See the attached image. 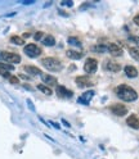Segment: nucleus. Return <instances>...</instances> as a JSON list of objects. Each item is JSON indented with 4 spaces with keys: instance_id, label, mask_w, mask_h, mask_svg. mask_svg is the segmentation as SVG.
Wrapping results in <instances>:
<instances>
[{
    "instance_id": "f257e3e1",
    "label": "nucleus",
    "mask_w": 139,
    "mask_h": 159,
    "mask_svg": "<svg viewBox=\"0 0 139 159\" xmlns=\"http://www.w3.org/2000/svg\"><path fill=\"white\" fill-rule=\"evenodd\" d=\"M115 93L117 98H120L124 102H135L138 99V94L133 87L127 85H120L115 89Z\"/></svg>"
},
{
    "instance_id": "f03ea898",
    "label": "nucleus",
    "mask_w": 139,
    "mask_h": 159,
    "mask_svg": "<svg viewBox=\"0 0 139 159\" xmlns=\"http://www.w3.org/2000/svg\"><path fill=\"white\" fill-rule=\"evenodd\" d=\"M41 64L48 69V71H52V72H59L63 68L62 62L57 58H53V57L44 58L41 61Z\"/></svg>"
},
{
    "instance_id": "7ed1b4c3",
    "label": "nucleus",
    "mask_w": 139,
    "mask_h": 159,
    "mask_svg": "<svg viewBox=\"0 0 139 159\" xmlns=\"http://www.w3.org/2000/svg\"><path fill=\"white\" fill-rule=\"evenodd\" d=\"M0 59L5 63L9 64H18L21 62V57L16 53H9V52H0Z\"/></svg>"
},
{
    "instance_id": "20e7f679",
    "label": "nucleus",
    "mask_w": 139,
    "mask_h": 159,
    "mask_svg": "<svg viewBox=\"0 0 139 159\" xmlns=\"http://www.w3.org/2000/svg\"><path fill=\"white\" fill-rule=\"evenodd\" d=\"M23 52L30 58H36V57H39V55L41 54V49L39 48L37 45H35V44H28V45L25 46Z\"/></svg>"
},
{
    "instance_id": "39448f33",
    "label": "nucleus",
    "mask_w": 139,
    "mask_h": 159,
    "mask_svg": "<svg viewBox=\"0 0 139 159\" xmlns=\"http://www.w3.org/2000/svg\"><path fill=\"white\" fill-rule=\"evenodd\" d=\"M97 68H98V62H97V59L94 58H89L86 59V62L84 64V71L89 75H93L97 72Z\"/></svg>"
},
{
    "instance_id": "423d86ee",
    "label": "nucleus",
    "mask_w": 139,
    "mask_h": 159,
    "mask_svg": "<svg viewBox=\"0 0 139 159\" xmlns=\"http://www.w3.org/2000/svg\"><path fill=\"white\" fill-rule=\"evenodd\" d=\"M110 109H111V112L117 117H124L127 113V108L124 104H113Z\"/></svg>"
},
{
    "instance_id": "0eeeda50",
    "label": "nucleus",
    "mask_w": 139,
    "mask_h": 159,
    "mask_svg": "<svg viewBox=\"0 0 139 159\" xmlns=\"http://www.w3.org/2000/svg\"><path fill=\"white\" fill-rule=\"evenodd\" d=\"M104 69L106 71H108V72H112V73H116V72H118L121 69V66L118 64V63H116V62H113V61H106L104 62Z\"/></svg>"
},
{
    "instance_id": "6e6552de",
    "label": "nucleus",
    "mask_w": 139,
    "mask_h": 159,
    "mask_svg": "<svg viewBox=\"0 0 139 159\" xmlns=\"http://www.w3.org/2000/svg\"><path fill=\"white\" fill-rule=\"evenodd\" d=\"M76 85L79 87H89V86H93L94 82L86 76H79L76 77Z\"/></svg>"
},
{
    "instance_id": "1a4fd4ad",
    "label": "nucleus",
    "mask_w": 139,
    "mask_h": 159,
    "mask_svg": "<svg viewBox=\"0 0 139 159\" xmlns=\"http://www.w3.org/2000/svg\"><path fill=\"white\" fill-rule=\"evenodd\" d=\"M94 91L93 90H89V91H86V93H84L80 98L77 99V103H80V104H84V105H88L89 103L92 102V99H93V96H94Z\"/></svg>"
},
{
    "instance_id": "9d476101",
    "label": "nucleus",
    "mask_w": 139,
    "mask_h": 159,
    "mask_svg": "<svg viewBox=\"0 0 139 159\" xmlns=\"http://www.w3.org/2000/svg\"><path fill=\"white\" fill-rule=\"evenodd\" d=\"M107 50L112 57H121L122 55V49L117 44H108L107 45Z\"/></svg>"
},
{
    "instance_id": "9b49d317",
    "label": "nucleus",
    "mask_w": 139,
    "mask_h": 159,
    "mask_svg": "<svg viewBox=\"0 0 139 159\" xmlns=\"http://www.w3.org/2000/svg\"><path fill=\"white\" fill-rule=\"evenodd\" d=\"M57 95H58L59 98L67 99V98H71V96L74 95V93H72L71 90H68V89L65 87V86H57Z\"/></svg>"
},
{
    "instance_id": "f8f14e48",
    "label": "nucleus",
    "mask_w": 139,
    "mask_h": 159,
    "mask_svg": "<svg viewBox=\"0 0 139 159\" xmlns=\"http://www.w3.org/2000/svg\"><path fill=\"white\" fill-rule=\"evenodd\" d=\"M126 123L129 127L134 128V130H139V117L137 114H132L130 117H127Z\"/></svg>"
},
{
    "instance_id": "ddd939ff",
    "label": "nucleus",
    "mask_w": 139,
    "mask_h": 159,
    "mask_svg": "<svg viewBox=\"0 0 139 159\" xmlns=\"http://www.w3.org/2000/svg\"><path fill=\"white\" fill-rule=\"evenodd\" d=\"M125 75L129 77V78H135L138 76V71H137V68L133 67V66H126L125 67Z\"/></svg>"
},
{
    "instance_id": "4468645a",
    "label": "nucleus",
    "mask_w": 139,
    "mask_h": 159,
    "mask_svg": "<svg viewBox=\"0 0 139 159\" xmlns=\"http://www.w3.org/2000/svg\"><path fill=\"white\" fill-rule=\"evenodd\" d=\"M41 80H43V82H45V84L49 85V86L57 85V78H55L54 76H50V75H41Z\"/></svg>"
},
{
    "instance_id": "2eb2a0df",
    "label": "nucleus",
    "mask_w": 139,
    "mask_h": 159,
    "mask_svg": "<svg viewBox=\"0 0 139 159\" xmlns=\"http://www.w3.org/2000/svg\"><path fill=\"white\" fill-rule=\"evenodd\" d=\"M25 71L28 75H31V76H39V75H41L40 69H39L37 67H34V66H26L25 67Z\"/></svg>"
},
{
    "instance_id": "dca6fc26",
    "label": "nucleus",
    "mask_w": 139,
    "mask_h": 159,
    "mask_svg": "<svg viewBox=\"0 0 139 159\" xmlns=\"http://www.w3.org/2000/svg\"><path fill=\"white\" fill-rule=\"evenodd\" d=\"M41 43L45 45V46H53L55 44V39L52 36V35H48V36H44Z\"/></svg>"
},
{
    "instance_id": "f3484780",
    "label": "nucleus",
    "mask_w": 139,
    "mask_h": 159,
    "mask_svg": "<svg viewBox=\"0 0 139 159\" xmlns=\"http://www.w3.org/2000/svg\"><path fill=\"white\" fill-rule=\"evenodd\" d=\"M67 57L68 58H71V59H75V61H76V59H80V58H83V53L81 52H75V50H67Z\"/></svg>"
},
{
    "instance_id": "a211bd4d",
    "label": "nucleus",
    "mask_w": 139,
    "mask_h": 159,
    "mask_svg": "<svg viewBox=\"0 0 139 159\" xmlns=\"http://www.w3.org/2000/svg\"><path fill=\"white\" fill-rule=\"evenodd\" d=\"M129 53H130V55L135 59V61L139 62V48H137V46L130 48V49H129Z\"/></svg>"
},
{
    "instance_id": "6ab92c4d",
    "label": "nucleus",
    "mask_w": 139,
    "mask_h": 159,
    "mask_svg": "<svg viewBox=\"0 0 139 159\" xmlns=\"http://www.w3.org/2000/svg\"><path fill=\"white\" fill-rule=\"evenodd\" d=\"M0 69L3 71H14V66L13 64H9V63H4V62H0Z\"/></svg>"
},
{
    "instance_id": "aec40b11",
    "label": "nucleus",
    "mask_w": 139,
    "mask_h": 159,
    "mask_svg": "<svg viewBox=\"0 0 139 159\" xmlns=\"http://www.w3.org/2000/svg\"><path fill=\"white\" fill-rule=\"evenodd\" d=\"M37 89L40 90L41 93H44L45 95H52L53 93H52V90L49 89L48 86H45V85H43V84H40V85H37Z\"/></svg>"
},
{
    "instance_id": "412c9836",
    "label": "nucleus",
    "mask_w": 139,
    "mask_h": 159,
    "mask_svg": "<svg viewBox=\"0 0 139 159\" xmlns=\"http://www.w3.org/2000/svg\"><path fill=\"white\" fill-rule=\"evenodd\" d=\"M92 49H93V52H95V53H106V52H108L107 50V45H95Z\"/></svg>"
},
{
    "instance_id": "4be33fe9",
    "label": "nucleus",
    "mask_w": 139,
    "mask_h": 159,
    "mask_svg": "<svg viewBox=\"0 0 139 159\" xmlns=\"http://www.w3.org/2000/svg\"><path fill=\"white\" fill-rule=\"evenodd\" d=\"M67 43H68L70 45H74V46H80V45H81V43H80V40H79L77 37H74V36H71V37H68V40H67Z\"/></svg>"
},
{
    "instance_id": "5701e85b",
    "label": "nucleus",
    "mask_w": 139,
    "mask_h": 159,
    "mask_svg": "<svg viewBox=\"0 0 139 159\" xmlns=\"http://www.w3.org/2000/svg\"><path fill=\"white\" fill-rule=\"evenodd\" d=\"M11 41H12L13 44H16V45H23V44H25L23 39L19 37V36H12V37H11Z\"/></svg>"
},
{
    "instance_id": "b1692460",
    "label": "nucleus",
    "mask_w": 139,
    "mask_h": 159,
    "mask_svg": "<svg viewBox=\"0 0 139 159\" xmlns=\"http://www.w3.org/2000/svg\"><path fill=\"white\" fill-rule=\"evenodd\" d=\"M43 36H44V34L39 31V32H36V34H35V36H34V37H35V40H36V41H40V40L43 39Z\"/></svg>"
},
{
    "instance_id": "393cba45",
    "label": "nucleus",
    "mask_w": 139,
    "mask_h": 159,
    "mask_svg": "<svg viewBox=\"0 0 139 159\" xmlns=\"http://www.w3.org/2000/svg\"><path fill=\"white\" fill-rule=\"evenodd\" d=\"M9 82H11V84H18V77H16V76H11V77H9Z\"/></svg>"
},
{
    "instance_id": "a878e982",
    "label": "nucleus",
    "mask_w": 139,
    "mask_h": 159,
    "mask_svg": "<svg viewBox=\"0 0 139 159\" xmlns=\"http://www.w3.org/2000/svg\"><path fill=\"white\" fill-rule=\"evenodd\" d=\"M0 76L7 77V78H9V77H11V75H9V72H7V71H3V69H0Z\"/></svg>"
},
{
    "instance_id": "bb28decb",
    "label": "nucleus",
    "mask_w": 139,
    "mask_h": 159,
    "mask_svg": "<svg viewBox=\"0 0 139 159\" xmlns=\"http://www.w3.org/2000/svg\"><path fill=\"white\" fill-rule=\"evenodd\" d=\"M129 40H130V41H133V43H135V44H139V37L130 36V37H129Z\"/></svg>"
},
{
    "instance_id": "cd10ccee",
    "label": "nucleus",
    "mask_w": 139,
    "mask_h": 159,
    "mask_svg": "<svg viewBox=\"0 0 139 159\" xmlns=\"http://www.w3.org/2000/svg\"><path fill=\"white\" fill-rule=\"evenodd\" d=\"M62 5H67V7H72L74 3L72 2H62Z\"/></svg>"
},
{
    "instance_id": "c85d7f7f",
    "label": "nucleus",
    "mask_w": 139,
    "mask_h": 159,
    "mask_svg": "<svg viewBox=\"0 0 139 159\" xmlns=\"http://www.w3.org/2000/svg\"><path fill=\"white\" fill-rule=\"evenodd\" d=\"M134 23H135L137 26H139V16H137V17H134Z\"/></svg>"
},
{
    "instance_id": "c756f323",
    "label": "nucleus",
    "mask_w": 139,
    "mask_h": 159,
    "mask_svg": "<svg viewBox=\"0 0 139 159\" xmlns=\"http://www.w3.org/2000/svg\"><path fill=\"white\" fill-rule=\"evenodd\" d=\"M27 103H28V107H30V108H31L32 111H34V107H32V104H31V100H27Z\"/></svg>"
}]
</instances>
